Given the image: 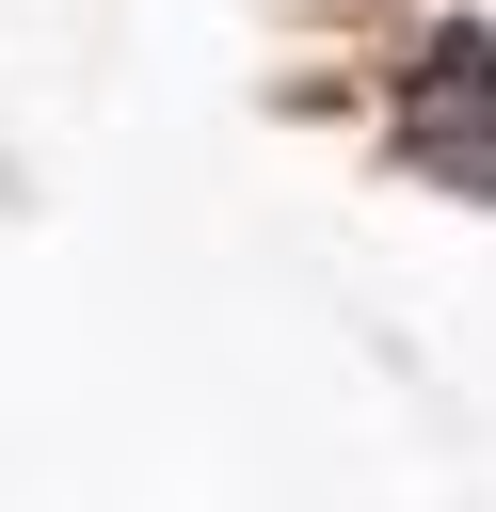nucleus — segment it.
<instances>
[{"label":"nucleus","mask_w":496,"mask_h":512,"mask_svg":"<svg viewBox=\"0 0 496 512\" xmlns=\"http://www.w3.org/2000/svg\"><path fill=\"white\" fill-rule=\"evenodd\" d=\"M400 112H416V128H400V144H416V160H432V176H464V192H496V48H480V32H464V16H448V32H432V80H416V96H400Z\"/></svg>","instance_id":"obj_1"}]
</instances>
